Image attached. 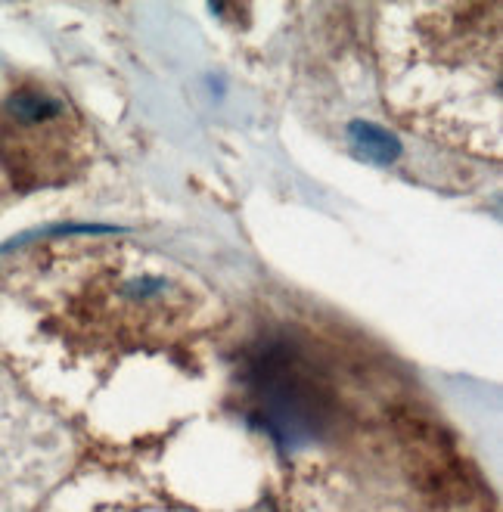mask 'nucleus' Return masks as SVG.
Listing matches in <instances>:
<instances>
[{
	"mask_svg": "<svg viewBox=\"0 0 503 512\" xmlns=\"http://www.w3.org/2000/svg\"><path fill=\"white\" fill-rule=\"evenodd\" d=\"M432 16L413 19V41L404 50L401 81L413 78V90L401 94L413 106L420 125H445L441 134L469 128L482 140L497 137V94H500V41L497 22L488 25V7H429Z\"/></svg>",
	"mask_w": 503,
	"mask_h": 512,
	"instance_id": "f257e3e1",
	"label": "nucleus"
},
{
	"mask_svg": "<svg viewBox=\"0 0 503 512\" xmlns=\"http://www.w3.org/2000/svg\"><path fill=\"white\" fill-rule=\"evenodd\" d=\"M351 143L361 149V156L376 162V165H389L395 162L398 156V143L395 137H389V131H382L376 125H367V122H358L351 125Z\"/></svg>",
	"mask_w": 503,
	"mask_h": 512,
	"instance_id": "f03ea898",
	"label": "nucleus"
}]
</instances>
